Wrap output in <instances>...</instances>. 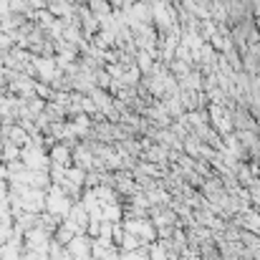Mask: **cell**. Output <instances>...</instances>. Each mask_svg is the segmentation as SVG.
<instances>
[{"mask_svg":"<svg viewBox=\"0 0 260 260\" xmlns=\"http://www.w3.org/2000/svg\"><path fill=\"white\" fill-rule=\"evenodd\" d=\"M124 260H144V258H142V255L134 250V253H126V255H124Z\"/></svg>","mask_w":260,"mask_h":260,"instance_id":"7a4b0ae2","label":"cell"},{"mask_svg":"<svg viewBox=\"0 0 260 260\" xmlns=\"http://www.w3.org/2000/svg\"><path fill=\"white\" fill-rule=\"evenodd\" d=\"M10 238V228L8 225H0V243H5Z\"/></svg>","mask_w":260,"mask_h":260,"instance_id":"6da1fadb","label":"cell"}]
</instances>
